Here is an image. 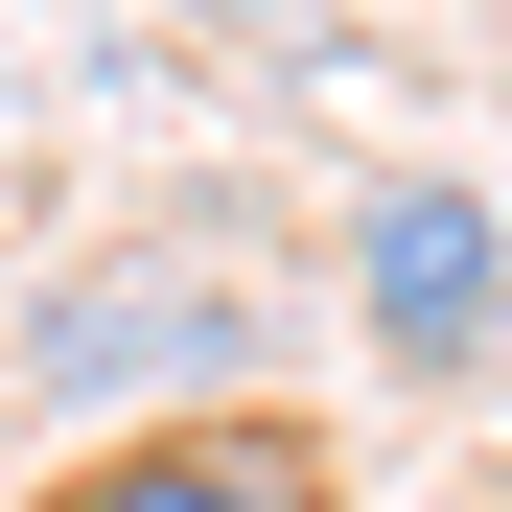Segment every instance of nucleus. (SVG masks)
I'll use <instances>...</instances> for the list:
<instances>
[{
    "label": "nucleus",
    "instance_id": "nucleus-2",
    "mask_svg": "<svg viewBox=\"0 0 512 512\" xmlns=\"http://www.w3.org/2000/svg\"><path fill=\"white\" fill-rule=\"evenodd\" d=\"M350 326L396 373H489V326H512V210L489 187H373L350 210Z\"/></svg>",
    "mask_w": 512,
    "mask_h": 512
},
{
    "label": "nucleus",
    "instance_id": "nucleus-1",
    "mask_svg": "<svg viewBox=\"0 0 512 512\" xmlns=\"http://www.w3.org/2000/svg\"><path fill=\"white\" fill-rule=\"evenodd\" d=\"M24 512H350L326 489V443L280 396H187V419H117V443H70Z\"/></svg>",
    "mask_w": 512,
    "mask_h": 512
}]
</instances>
